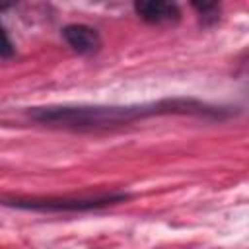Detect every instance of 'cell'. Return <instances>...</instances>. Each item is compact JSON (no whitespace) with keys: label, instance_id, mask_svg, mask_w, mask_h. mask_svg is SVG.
Listing matches in <instances>:
<instances>
[{"label":"cell","instance_id":"cell-1","mask_svg":"<svg viewBox=\"0 0 249 249\" xmlns=\"http://www.w3.org/2000/svg\"><path fill=\"white\" fill-rule=\"evenodd\" d=\"M29 115L45 124L91 130L126 124L154 115H198V117H226L230 111L208 105L196 99H161L142 105H51L33 107Z\"/></svg>","mask_w":249,"mask_h":249},{"label":"cell","instance_id":"cell-2","mask_svg":"<svg viewBox=\"0 0 249 249\" xmlns=\"http://www.w3.org/2000/svg\"><path fill=\"white\" fill-rule=\"evenodd\" d=\"M128 193H103L95 196H10L0 204L35 212H88L126 200Z\"/></svg>","mask_w":249,"mask_h":249},{"label":"cell","instance_id":"cell-3","mask_svg":"<svg viewBox=\"0 0 249 249\" xmlns=\"http://www.w3.org/2000/svg\"><path fill=\"white\" fill-rule=\"evenodd\" d=\"M64 41L80 54H91L99 51L101 47V37L97 29L86 25V23H70L62 29Z\"/></svg>","mask_w":249,"mask_h":249},{"label":"cell","instance_id":"cell-4","mask_svg":"<svg viewBox=\"0 0 249 249\" xmlns=\"http://www.w3.org/2000/svg\"><path fill=\"white\" fill-rule=\"evenodd\" d=\"M134 10L148 23H163L179 18V8L171 2H160V0L134 2Z\"/></svg>","mask_w":249,"mask_h":249},{"label":"cell","instance_id":"cell-5","mask_svg":"<svg viewBox=\"0 0 249 249\" xmlns=\"http://www.w3.org/2000/svg\"><path fill=\"white\" fill-rule=\"evenodd\" d=\"M12 54H14L12 41H10V37L6 35V31H4V27H2V23H0V56H2V58H6V56H12Z\"/></svg>","mask_w":249,"mask_h":249}]
</instances>
